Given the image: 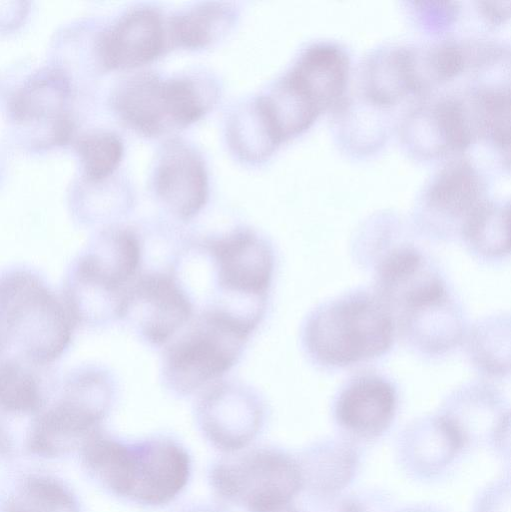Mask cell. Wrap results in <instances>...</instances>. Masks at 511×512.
<instances>
[{"instance_id": "obj_1", "label": "cell", "mask_w": 511, "mask_h": 512, "mask_svg": "<svg viewBox=\"0 0 511 512\" xmlns=\"http://www.w3.org/2000/svg\"><path fill=\"white\" fill-rule=\"evenodd\" d=\"M88 477L110 495L158 508L185 490L192 474L187 449L168 436L127 441L99 428L78 450Z\"/></svg>"}, {"instance_id": "obj_2", "label": "cell", "mask_w": 511, "mask_h": 512, "mask_svg": "<svg viewBox=\"0 0 511 512\" xmlns=\"http://www.w3.org/2000/svg\"><path fill=\"white\" fill-rule=\"evenodd\" d=\"M72 314L34 269L0 271V360L50 369L69 349Z\"/></svg>"}, {"instance_id": "obj_3", "label": "cell", "mask_w": 511, "mask_h": 512, "mask_svg": "<svg viewBox=\"0 0 511 512\" xmlns=\"http://www.w3.org/2000/svg\"><path fill=\"white\" fill-rule=\"evenodd\" d=\"M143 245L130 228L100 232L66 271L62 298L76 325L99 327L121 320L129 288L141 273Z\"/></svg>"}, {"instance_id": "obj_4", "label": "cell", "mask_w": 511, "mask_h": 512, "mask_svg": "<svg viewBox=\"0 0 511 512\" xmlns=\"http://www.w3.org/2000/svg\"><path fill=\"white\" fill-rule=\"evenodd\" d=\"M260 323L219 306L202 310L167 344L161 378L177 396H189L219 380L241 357Z\"/></svg>"}, {"instance_id": "obj_5", "label": "cell", "mask_w": 511, "mask_h": 512, "mask_svg": "<svg viewBox=\"0 0 511 512\" xmlns=\"http://www.w3.org/2000/svg\"><path fill=\"white\" fill-rule=\"evenodd\" d=\"M115 399L111 374L96 365L73 369L29 419L26 455L56 459L78 451L108 416Z\"/></svg>"}, {"instance_id": "obj_6", "label": "cell", "mask_w": 511, "mask_h": 512, "mask_svg": "<svg viewBox=\"0 0 511 512\" xmlns=\"http://www.w3.org/2000/svg\"><path fill=\"white\" fill-rule=\"evenodd\" d=\"M394 334L389 308L380 299L355 293L315 310L305 323L303 341L318 363L345 367L387 352Z\"/></svg>"}, {"instance_id": "obj_7", "label": "cell", "mask_w": 511, "mask_h": 512, "mask_svg": "<svg viewBox=\"0 0 511 512\" xmlns=\"http://www.w3.org/2000/svg\"><path fill=\"white\" fill-rule=\"evenodd\" d=\"M221 501L248 512H267L293 502L303 489L298 459L272 446H258L222 456L208 473Z\"/></svg>"}, {"instance_id": "obj_8", "label": "cell", "mask_w": 511, "mask_h": 512, "mask_svg": "<svg viewBox=\"0 0 511 512\" xmlns=\"http://www.w3.org/2000/svg\"><path fill=\"white\" fill-rule=\"evenodd\" d=\"M204 250L214 272L220 306L244 317L262 319L274 272V252L258 233L240 228L207 239Z\"/></svg>"}, {"instance_id": "obj_9", "label": "cell", "mask_w": 511, "mask_h": 512, "mask_svg": "<svg viewBox=\"0 0 511 512\" xmlns=\"http://www.w3.org/2000/svg\"><path fill=\"white\" fill-rule=\"evenodd\" d=\"M114 105L130 126L155 135L196 121L209 102L194 79L164 80L154 73L142 72L118 88Z\"/></svg>"}, {"instance_id": "obj_10", "label": "cell", "mask_w": 511, "mask_h": 512, "mask_svg": "<svg viewBox=\"0 0 511 512\" xmlns=\"http://www.w3.org/2000/svg\"><path fill=\"white\" fill-rule=\"evenodd\" d=\"M347 53L332 43H316L300 55L272 89L283 108L306 129L342 95L348 77Z\"/></svg>"}, {"instance_id": "obj_11", "label": "cell", "mask_w": 511, "mask_h": 512, "mask_svg": "<svg viewBox=\"0 0 511 512\" xmlns=\"http://www.w3.org/2000/svg\"><path fill=\"white\" fill-rule=\"evenodd\" d=\"M195 413L204 438L225 454L248 448L261 433L266 417L259 394L235 381L213 382L204 388Z\"/></svg>"}, {"instance_id": "obj_12", "label": "cell", "mask_w": 511, "mask_h": 512, "mask_svg": "<svg viewBox=\"0 0 511 512\" xmlns=\"http://www.w3.org/2000/svg\"><path fill=\"white\" fill-rule=\"evenodd\" d=\"M194 316L188 292L171 271L140 273L128 290L121 320L146 343L163 346Z\"/></svg>"}, {"instance_id": "obj_13", "label": "cell", "mask_w": 511, "mask_h": 512, "mask_svg": "<svg viewBox=\"0 0 511 512\" xmlns=\"http://www.w3.org/2000/svg\"><path fill=\"white\" fill-rule=\"evenodd\" d=\"M155 189L175 216L182 219L195 216L208 196L207 173L200 156L185 143L168 142L156 168Z\"/></svg>"}, {"instance_id": "obj_14", "label": "cell", "mask_w": 511, "mask_h": 512, "mask_svg": "<svg viewBox=\"0 0 511 512\" xmlns=\"http://www.w3.org/2000/svg\"><path fill=\"white\" fill-rule=\"evenodd\" d=\"M396 406V393L388 381L375 375H363L352 380L339 394L335 418L353 438L373 440L388 430Z\"/></svg>"}, {"instance_id": "obj_15", "label": "cell", "mask_w": 511, "mask_h": 512, "mask_svg": "<svg viewBox=\"0 0 511 512\" xmlns=\"http://www.w3.org/2000/svg\"><path fill=\"white\" fill-rule=\"evenodd\" d=\"M405 130L417 150L432 154L464 149L477 137L468 101L452 96L418 108Z\"/></svg>"}, {"instance_id": "obj_16", "label": "cell", "mask_w": 511, "mask_h": 512, "mask_svg": "<svg viewBox=\"0 0 511 512\" xmlns=\"http://www.w3.org/2000/svg\"><path fill=\"white\" fill-rule=\"evenodd\" d=\"M166 32L160 14L148 7L126 12L105 33L100 51L109 68H131L147 63L164 49Z\"/></svg>"}, {"instance_id": "obj_17", "label": "cell", "mask_w": 511, "mask_h": 512, "mask_svg": "<svg viewBox=\"0 0 511 512\" xmlns=\"http://www.w3.org/2000/svg\"><path fill=\"white\" fill-rule=\"evenodd\" d=\"M0 512H81L73 489L57 475L25 469L0 481Z\"/></svg>"}, {"instance_id": "obj_18", "label": "cell", "mask_w": 511, "mask_h": 512, "mask_svg": "<svg viewBox=\"0 0 511 512\" xmlns=\"http://www.w3.org/2000/svg\"><path fill=\"white\" fill-rule=\"evenodd\" d=\"M303 489L312 496L332 497L353 478L357 454L353 447L340 441H328L307 448L297 458Z\"/></svg>"}, {"instance_id": "obj_19", "label": "cell", "mask_w": 511, "mask_h": 512, "mask_svg": "<svg viewBox=\"0 0 511 512\" xmlns=\"http://www.w3.org/2000/svg\"><path fill=\"white\" fill-rule=\"evenodd\" d=\"M401 448L408 466L431 474L449 464L465 447L453 426L440 415L408 430Z\"/></svg>"}, {"instance_id": "obj_20", "label": "cell", "mask_w": 511, "mask_h": 512, "mask_svg": "<svg viewBox=\"0 0 511 512\" xmlns=\"http://www.w3.org/2000/svg\"><path fill=\"white\" fill-rule=\"evenodd\" d=\"M408 338L427 352H441L460 339L459 312L449 296L406 311L402 315Z\"/></svg>"}, {"instance_id": "obj_21", "label": "cell", "mask_w": 511, "mask_h": 512, "mask_svg": "<svg viewBox=\"0 0 511 512\" xmlns=\"http://www.w3.org/2000/svg\"><path fill=\"white\" fill-rule=\"evenodd\" d=\"M482 182L468 160H455L443 167L427 191V201L449 216L466 217L483 201ZM464 219V220H465Z\"/></svg>"}, {"instance_id": "obj_22", "label": "cell", "mask_w": 511, "mask_h": 512, "mask_svg": "<svg viewBox=\"0 0 511 512\" xmlns=\"http://www.w3.org/2000/svg\"><path fill=\"white\" fill-rule=\"evenodd\" d=\"M367 96L378 105H391L409 93H415L408 48L379 51L366 67Z\"/></svg>"}, {"instance_id": "obj_23", "label": "cell", "mask_w": 511, "mask_h": 512, "mask_svg": "<svg viewBox=\"0 0 511 512\" xmlns=\"http://www.w3.org/2000/svg\"><path fill=\"white\" fill-rule=\"evenodd\" d=\"M509 206L483 200L464 220L463 236L472 251L488 258L503 257L510 251Z\"/></svg>"}, {"instance_id": "obj_24", "label": "cell", "mask_w": 511, "mask_h": 512, "mask_svg": "<svg viewBox=\"0 0 511 512\" xmlns=\"http://www.w3.org/2000/svg\"><path fill=\"white\" fill-rule=\"evenodd\" d=\"M232 17V11L223 4L208 2L196 5L173 19L171 38L184 47L206 46L228 29Z\"/></svg>"}, {"instance_id": "obj_25", "label": "cell", "mask_w": 511, "mask_h": 512, "mask_svg": "<svg viewBox=\"0 0 511 512\" xmlns=\"http://www.w3.org/2000/svg\"><path fill=\"white\" fill-rule=\"evenodd\" d=\"M477 136L493 139L502 149L510 147V90L487 88L475 92L469 100Z\"/></svg>"}, {"instance_id": "obj_26", "label": "cell", "mask_w": 511, "mask_h": 512, "mask_svg": "<svg viewBox=\"0 0 511 512\" xmlns=\"http://www.w3.org/2000/svg\"><path fill=\"white\" fill-rule=\"evenodd\" d=\"M230 138L235 150L248 159H260L278 144L256 101L236 114L230 126Z\"/></svg>"}, {"instance_id": "obj_27", "label": "cell", "mask_w": 511, "mask_h": 512, "mask_svg": "<svg viewBox=\"0 0 511 512\" xmlns=\"http://www.w3.org/2000/svg\"><path fill=\"white\" fill-rule=\"evenodd\" d=\"M78 152L86 175L91 180H101L118 165L123 154V144L114 133L96 132L79 140Z\"/></svg>"}, {"instance_id": "obj_28", "label": "cell", "mask_w": 511, "mask_h": 512, "mask_svg": "<svg viewBox=\"0 0 511 512\" xmlns=\"http://www.w3.org/2000/svg\"><path fill=\"white\" fill-rule=\"evenodd\" d=\"M333 497H328V504L325 508L320 509V512H367L363 504L356 499L343 498L332 500Z\"/></svg>"}, {"instance_id": "obj_29", "label": "cell", "mask_w": 511, "mask_h": 512, "mask_svg": "<svg viewBox=\"0 0 511 512\" xmlns=\"http://www.w3.org/2000/svg\"><path fill=\"white\" fill-rule=\"evenodd\" d=\"M481 4L484 14L494 21L503 19L505 15H508L509 7L504 8L503 2L500 7H497L498 2H482Z\"/></svg>"}, {"instance_id": "obj_30", "label": "cell", "mask_w": 511, "mask_h": 512, "mask_svg": "<svg viewBox=\"0 0 511 512\" xmlns=\"http://www.w3.org/2000/svg\"><path fill=\"white\" fill-rule=\"evenodd\" d=\"M176 512H224L219 506L211 503L187 504Z\"/></svg>"}, {"instance_id": "obj_31", "label": "cell", "mask_w": 511, "mask_h": 512, "mask_svg": "<svg viewBox=\"0 0 511 512\" xmlns=\"http://www.w3.org/2000/svg\"><path fill=\"white\" fill-rule=\"evenodd\" d=\"M267 512H302L299 510V508L295 505L294 502L279 506L275 509L269 510Z\"/></svg>"}, {"instance_id": "obj_32", "label": "cell", "mask_w": 511, "mask_h": 512, "mask_svg": "<svg viewBox=\"0 0 511 512\" xmlns=\"http://www.w3.org/2000/svg\"><path fill=\"white\" fill-rule=\"evenodd\" d=\"M402 512H439L438 510H435L428 506H417L412 508H407Z\"/></svg>"}]
</instances>
